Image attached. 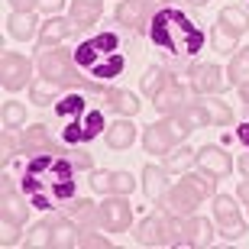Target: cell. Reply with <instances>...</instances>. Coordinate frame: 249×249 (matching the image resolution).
Wrapping results in <instances>:
<instances>
[{"mask_svg":"<svg viewBox=\"0 0 249 249\" xmlns=\"http://www.w3.org/2000/svg\"><path fill=\"white\" fill-rule=\"evenodd\" d=\"M13 243H19V223L3 220V246H13Z\"/></svg>","mask_w":249,"mask_h":249,"instance_id":"41","label":"cell"},{"mask_svg":"<svg viewBox=\"0 0 249 249\" xmlns=\"http://www.w3.org/2000/svg\"><path fill=\"white\" fill-rule=\"evenodd\" d=\"M142 191H146L149 201H165V194H168L165 165H146L142 168Z\"/></svg>","mask_w":249,"mask_h":249,"instance_id":"18","label":"cell"},{"mask_svg":"<svg viewBox=\"0 0 249 249\" xmlns=\"http://www.w3.org/2000/svg\"><path fill=\"white\" fill-rule=\"evenodd\" d=\"M23 120H26V107L23 104H17V101L3 104V129H17Z\"/></svg>","mask_w":249,"mask_h":249,"instance_id":"36","label":"cell"},{"mask_svg":"<svg viewBox=\"0 0 249 249\" xmlns=\"http://www.w3.org/2000/svg\"><path fill=\"white\" fill-rule=\"evenodd\" d=\"M217 23H223V26L233 29L236 36H243V33L249 29V13H246V10H240V7H223Z\"/></svg>","mask_w":249,"mask_h":249,"instance_id":"28","label":"cell"},{"mask_svg":"<svg viewBox=\"0 0 249 249\" xmlns=\"http://www.w3.org/2000/svg\"><path fill=\"white\" fill-rule=\"evenodd\" d=\"M78 233H81V227L68 217V220H52V243L49 246L55 249H71L78 246Z\"/></svg>","mask_w":249,"mask_h":249,"instance_id":"25","label":"cell"},{"mask_svg":"<svg viewBox=\"0 0 249 249\" xmlns=\"http://www.w3.org/2000/svg\"><path fill=\"white\" fill-rule=\"evenodd\" d=\"M188 3H207V0H188Z\"/></svg>","mask_w":249,"mask_h":249,"instance_id":"49","label":"cell"},{"mask_svg":"<svg viewBox=\"0 0 249 249\" xmlns=\"http://www.w3.org/2000/svg\"><path fill=\"white\" fill-rule=\"evenodd\" d=\"M240 97L249 104V81H246V84H240Z\"/></svg>","mask_w":249,"mask_h":249,"instance_id":"48","label":"cell"},{"mask_svg":"<svg viewBox=\"0 0 249 249\" xmlns=\"http://www.w3.org/2000/svg\"><path fill=\"white\" fill-rule=\"evenodd\" d=\"M181 136H185V126H181L175 117H165V120L146 126V133H142V146H146L149 156H168V152L181 142Z\"/></svg>","mask_w":249,"mask_h":249,"instance_id":"8","label":"cell"},{"mask_svg":"<svg viewBox=\"0 0 249 249\" xmlns=\"http://www.w3.org/2000/svg\"><path fill=\"white\" fill-rule=\"evenodd\" d=\"M149 39H152L156 49H162V52H168V55H175V58H191L204 49L201 26H194L181 10H172V7H165L162 13L152 17Z\"/></svg>","mask_w":249,"mask_h":249,"instance_id":"2","label":"cell"},{"mask_svg":"<svg viewBox=\"0 0 249 249\" xmlns=\"http://www.w3.org/2000/svg\"><path fill=\"white\" fill-rule=\"evenodd\" d=\"M172 0H123L120 7H117V23L126 29H142L152 23L156 13L168 7Z\"/></svg>","mask_w":249,"mask_h":249,"instance_id":"9","label":"cell"},{"mask_svg":"<svg viewBox=\"0 0 249 249\" xmlns=\"http://www.w3.org/2000/svg\"><path fill=\"white\" fill-rule=\"evenodd\" d=\"M78 246H84V249H110V240L101 236V233H94V227H88V230L78 233Z\"/></svg>","mask_w":249,"mask_h":249,"instance_id":"37","label":"cell"},{"mask_svg":"<svg viewBox=\"0 0 249 249\" xmlns=\"http://www.w3.org/2000/svg\"><path fill=\"white\" fill-rule=\"evenodd\" d=\"M168 78H172V74H168L165 68H162V65H152V68H149V71L142 74L139 88H142V94H146V97H156V94H159V88H162V84H165Z\"/></svg>","mask_w":249,"mask_h":249,"instance_id":"30","label":"cell"},{"mask_svg":"<svg viewBox=\"0 0 249 249\" xmlns=\"http://www.w3.org/2000/svg\"><path fill=\"white\" fill-rule=\"evenodd\" d=\"M104 139H107L110 149H129L136 142V126L129 120H113L110 126H107V133H104Z\"/></svg>","mask_w":249,"mask_h":249,"instance_id":"22","label":"cell"},{"mask_svg":"<svg viewBox=\"0 0 249 249\" xmlns=\"http://www.w3.org/2000/svg\"><path fill=\"white\" fill-rule=\"evenodd\" d=\"M19 149H23L26 156H36V152H62V149H58V142L49 136V129L39 126V123H36V126H29L26 133H23Z\"/></svg>","mask_w":249,"mask_h":249,"instance_id":"17","label":"cell"},{"mask_svg":"<svg viewBox=\"0 0 249 249\" xmlns=\"http://www.w3.org/2000/svg\"><path fill=\"white\" fill-rule=\"evenodd\" d=\"M133 188H136V181H133L129 172H113V191L117 194H129Z\"/></svg>","mask_w":249,"mask_h":249,"instance_id":"40","label":"cell"},{"mask_svg":"<svg viewBox=\"0 0 249 249\" xmlns=\"http://www.w3.org/2000/svg\"><path fill=\"white\" fill-rule=\"evenodd\" d=\"M23 194L39 211H58L74 201V165L62 152H36L23 168Z\"/></svg>","mask_w":249,"mask_h":249,"instance_id":"1","label":"cell"},{"mask_svg":"<svg viewBox=\"0 0 249 249\" xmlns=\"http://www.w3.org/2000/svg\"><path fill=\"white\" fill-rule=\"evenodd\" d=\"M227 74L220 71V65H197L191 71V91L204 94V97H213V94L227 91Z\"/></svg>","mask_w":249,"mask_h":249,"instance_id":"14","label":"cell"},{"mask_svg":"<svg viewBox=\"0 0 249 249\" xmlns=\"http://www.w3.org/2000/svg\"><path fill=\"white\" fill-rule=\"evenodd\" d=\"M152 104H156V110H159V113H165V117H175V113L185 110V104H188V88H185V84H178L175 78H168V81L159 88V94L152 97Z\"/></svg>","mask_w":249,"mask_h":249,"instance_id":"15","label":"cell"},{"mask_svg":"<svg viewBox=\"0 0 249 249\" xmlns=\"http://www.w3.org/2000/svg\"><path fill=\"white\" fill-rule=\"evenodd\" d=\"M227 78H230V84H236V88L249 81V49H236V52H233Z\"/></svg>","mask_w":249,"mask_h":249,"instance_id":"27","label":"cell"},{"mask_svg":"<svg viewBox=\"0 0 249 249\" xmlns=\"http://www.w3.org/2000/svg\"><path fill=\"white\" fill-rule=\"evenodd\" d=\"M197 165L211 178H227L233 172V159H230V152L220 149V146H201L197 149Z\"/></svg>","mask_w":249,"mask_h":249,"instance_id":"16","label":"cell"},{"mask_svg":"<svg viewBox=\"0 0 249 249\" xmlns=\"http://www.w3.org/2000/svg\"><path fill=\"white\" fill-rule=\"evenodd\" d=\"M52 110H55V120L62 123V142L65 146H84L97 133H104V113L81 91L62 94Z\"/></svg>","mask_w":249,"mask_h":249,"instance_id":"3","label":"cell"},{"mask_svg":"<svg viewBox=\"0 0 249 249\" xmlns=\"http://www.w3.org/2000/svg\"><path fill=\"white\" fill-rule=\"evenodd\" d=\"M213 223L220 227V236H227V240H240L243 233H246V220L236 211V201L227 197V194L213 197Z\"/></svg>","mask_w":249,"mask_h":249,"instance_id":"10","label":"cell"},{"mask_svg":"<svg viewBox=\"0 0 249 249\" xmlns=\"http://www.w3.org/2000/svg\"><path fill=\"white\" fill-rule=\"evenodd\" d=\"M33 29H36V17L33 10H13L7 19V33L13 39H33Z\"/></svg>","mask_w":249,"mask_h":249,"instance_id":"26","label":"cell"},{"mask_svg":"<svg viewBox=\"0 0 249 249\" xmlns=\"http://www.w3.org/2000/svg\"><path fill=\"white\" fill-rule=\"evenodd\" d=\"M13 10H36L39 7V0H7Z\"/></svg>","mask_w":249,"mask_h":249,"instance_id":"44","label":"cell"},{"mask_svg":"<svg viewBox=\"0 0 249 249\" xmlns=\"http://www.w3.org/2000/svg\"><path fill=\"white\" fill-rule=\"evenodd\" d=\"M49 243H52V223H36V227L29 230V236L23 240V246L39 249V246H49Z\"/></svg>","mask_w":249,"mask_h":249,"instance_id":"35","label":"cell"},{"mask_svg":"<svg viewBox=\"0 0 249 249\" xmlns=\"http://www.w3.org/2000/svg\"><path fill=\"white\" fill-rule=\"evenodd\" d=\"M175 120L185 126V133H191V129H201V126H211V113H207V107H204V101H188L185 110L175 113Z\"/></svg>","mask_w":249,"mask_h":249,"instance_id":"21","label":"cell"},{"mask_svg":"<svg viewBox=\"0 0 249 249\" xmlns=\"http://www.w3.org/2000/svg\"><path fill=\"white\" fill-rule=\"evenodd\" d=\"M71 220L81 227V230H88V227H94V220H97V207H94L91 201H74L71 207Z\"/></svg>","mask_w":249,"mask_h":249,"instance_id":"32","label":"cell"},{"mask_svg":"<svg viewBox=\"0 0 249 249\" xmlns=\"http://www.w3.org/2000/svg\"><path fill=\"white\" fill-rule=\"evenodd\" d=\"M139 246H178V217L172 213H149L136 227Z\"/></svg>","mask_w":249,"mask_h":249,"instance_id":"7","label":"cell"},{"mask_svg":"<svg viewBox=\"0 0 249 249\" xmlns=\"http://www.w3.org/2000/svg\"><path fill=\"white\" fill-rule=\"evenodd\" d=\"M240 172H243V178H249V152L240 159Z\"/></svg>","mask_w":249,"mask_h":249,"instance_id":"46","label":"cell"},{"mask_svg":"<svg viewBox=\"0 0 249 249\" xmlns=\"http://www.w3.org/2000/svg\"><path fill=\"white\" fill-rule=\"evenodd\" d=\"M17 152V139H13V129H3V136H0V162L10 165V159Z\"/></svg>","mask_w":249,"mask_h":249,"instance_id":"39","label":"cell"},{"mask_svg":"<svg viewBox=\"0 0 249 249\" xmlns=\"http://www.w3.org/2000/svg\"><path fill=\"white\" fill-rule=\"evenodd\" d=\"M68 33H74V23H71V19L52 17L46 26H42V33H39V52H42V49H55L58 42H65V39H68Z\"/></svg>","mask_w":249,"mask_h":249,"instance_id":"20","label":"cell"},{"mask_svg":"<svg viewBox=\"0 0 249 249\" xmlns=\"http://www.w3.org/2000/svg\"><path fill=\"white\" fill-rule=\"evenodd\" d=\"M104 97H107V104H110L117 113H123V117H133V113L142 110L139 97L133 91H123V88H110V91H104Z\"/></svg>","mask_w":249,"mask_h":249,"instance_id":"24","label":"cell"},{"mask_svg":"<svg viewBox=\"0 0 249 249\" xmlns=\"http://www.w3.org/2000/svg\"><path fill=\"white\" fill-rule=\"evenodd\" d=\"M211 194H213L211 178L181 172V181L172 185V191L165 194V213H172V217H191Z\"/></svg>","mask_w":249,"mask_h":249,"instance_id":"5","label":"cell"},{"mask_svg":"<svg viewBox=\"0 0 249 249\" xmlns=\"http://www.w3.org/2000/svg\"><path fill=\"white\" fill-rule=\"evenodd\" d=\"M236 139H240L243 146H249V120L240 123V129H236Z\"/></svg>","mask_w":249,"mask_h":249,"instance_id":"45","label":"cell"},{"mask_svg":"<svg viewBox=\"0 0 249 249\" xmlns=\"http://www.w3.org/2000/svg\"><path fill=\"white\" fill-rule=\"evenodd\" d=\"M62 7H65V0H39V10H46V13H55Z\"/></svg>","mask_w":249,"mask_h":249,"instance_id":"43","label":"cell"},{"mask_svg":"<svg viewBox=\"0 0 249 249\" xmlns=\"http://www.w3.org/2000/svg\"><path fill=\"white\" fill-rule=\"evenodd\" d=\"M91 188L94 191H101V194H110L113 191V172H91Z\"/></svg>","mask_w":249,"mask_h":249,"instance_id":"38","label":"cell"},{"mask_svg":"<svg viewBox=\"0 0 249 249\" xmlns=\"http://www.w3.org/2000/svg\"><path fill=\"white\" fill-rule=\"evenodd\" d=\"M58 94H62V84L49 81V78H42V81H36V84H29V97H33L36 104H55Z\"/></svg>","mask_w":249,"mask_h":249,"instance_id":"29","label":"cell"},{"mask_svg":"<svg viewBox=\"0 0 249 249\" xmlns=\"http://www.w3.org/2000/svg\"><path fill=\"white\" fill-rule=\"evenodd\" d=\"M36 55H39L36 65H39V74H42V78L62 84V88H88L81 65L74 62V52L55 46V49H42Z\"/></svg>","mask_w":249,"mask_h":249,"instance_id":"6","label":"cell"},{"mask_svg":"<svg viewBox=\"0 0 249 249\" xmlns=\"http://www.w3.org/2000/svg\"><path fill=\"white\" fill-rule=\"evenodd\" d=\"M74 62L81 65V71H88L97 81H113L120 78L126 68V55H123V42L117 33H97V36L84 39L74 49Z\"/></svg>","mask_w":249,"mask_h":249,"instance_id":"4","label":"cell"},{"mask_svg":"<svg viewBox=\"0 0 249 249\" xmlns=\"http://www.w3.org/2000/svg\"><path fill=\"white\" fill-rule=\"evenodd\" d=\"M204 107H207V113H211V126H227V123H233V110L223 101L207 97V101H204Z\"/></svg>","mask_w":249,"mask_h":249,"instance_id":"33","label":"cell"},{"mask_svg":"<svg viewBox=\"0 0 249 249\" xmlns=\"http://www.w3.org/2000/svg\"><path fill=\"white\" fill-rule=\"evenodd\" d=\"M104 13V0H74L71 3V23L74 29H91Z\"/></svg>","mask_w":249,"mask_h":249,"instance_id":"19","label":"cell"},{"mask_svg":"<svg viewBox=\"0 0 249 249\" xmlns=\"http://www.w3.org/2000/svg\"><path fill=\"white\" fill-rule=\"evenodd\" d=\"M213 223L207 217H178V246H211Z\"/></svg>","mask_w":249,"mask_h":249,"instance_id":"13","label":"cell"},{"mask_svg":"<svg viewBox=\"0 0 249 249\" xmlns=\"http://www.w3.org/2000/svg\"><path fill=\"white\" fill-rule=\"evenodd\" d=\"M236 33L233 29H227L223 23H217L213 26V46H217V52H236Z\"/></svg>","mask_w":249,"mask_h":249,"instance_id":"34","label":"cell"},{"mask_svg":"<svg viewBox=\"0 0 249 249\" xmlns=\"http://www.w3.org/2000/svg\"><path fill=\"white\" fill-rule=\"evenodd\" d=\"M71 165L81 168V172H91V156H88V152H74V156H71Z\"/></svg>","mask_w":249,"mask_h":249,"instance_id":"42","label":"cell"},{"mask_svg":"<svg viewBox=\"0 0 249 249\" xmlns=\"http://www.w3.org/2000/svg\"><path fill=\"white\" fill-rule=\"evenodd\" d=\"M97 223H101L104 230H110V233H123L129 230V223H133V207H129L126 197H107V201L97 207Z\"/></svg>","mask_w":249,"mask_h":249,"instance_id":"11","label":"cell"},{"mask_svg":"<svg viewBox=\"0 0 249 249\" xmlns=\"http://www.w3.org/2000/svg\"><path fill=\"white\" fill-rule=\"evenodd\" d=\"M240 197H243V201H249V178L240 185Z\"/></svg>","mask_w":249,"mask_h":249,"instance_id":"47","label":"cell"},{"mask_svg":"<svg viewBox=\"0 0 249 249\" xmlns=\"http://www.w3.org/2000/svg\"><path fill=\"white\" fill-rule=\"evenodd\" d=\"M29 71H33V65H29L26 55L3 52V58H0V84H3V91H23L29 84Z\"/></svg>","mask_w":249,"mask_h":249,"instance_id":"12","label":"cell"},{"mask_svg":"<svg viewBox=\"0 0 249 249\" xmlns=\"http://www.w3.org/2000/svg\"><path fill=\"white\" fill-rule=\"evenodd\" d=\"M0 207H3V220H10V223H26V217H29V201H23L19 194H13V191H0Z\"/></svg>","mask_w":249,"mask_h":249,"instance_id":"23","label":"cell"},{"mask_svg":"<svg viewBox=\"0 0 249 249\" xmlns=\"http://www.w3.org/2000/svg\"><path fill=\"white\" fill-rule=\"evenodd\" d=\"M197 162V156H194V149H172L168 152V159H165V172L172 175V172H188V168Z\"/></svg>","mask_w":249,"mask_h":249,"instance_id":"31","label":"cell"}]
</instances>
